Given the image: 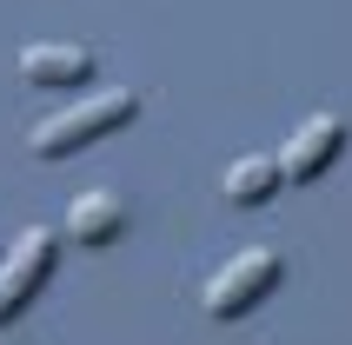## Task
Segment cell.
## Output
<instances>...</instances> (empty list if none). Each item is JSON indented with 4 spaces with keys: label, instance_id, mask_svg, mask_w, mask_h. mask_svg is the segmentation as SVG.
Instances as JSON below:
<instances>
[{
    "label": "cell",
    "instance_id": "7a4b0ae2",
    "mask_svg": "<svg viewBox=\"0 0 352 345\" xmlns=\"http://www.w3.org/2000/svg\"><path fill=\"white\" fill-rule=\"evenodd\" d=\"M54 266H60V246H54L47 226H27L14 246L0 252V326H14L20 312L34 306V292L54 279Z\"/></svg>",
    "mask_w": 352,
    "mask_h": 345
},
{
    "label": "cell",
    "instance_id": "8992f818",
    "mask_svg": "<svg viewBox=\"0 0 352 345\" xmlns=\"http://www.w3.org/2000/svg\"><path fill=\"white\" fill-rule=\"evenodd\" d=\"M120 232H126V199L120 192H107V186H94V192H80L74 206H67V239H80V246H113Z\"/></svg>",
    "mask_w": 352,
    "mask_h": 345
},
{
    "label": "cell",
    "instance_id": "277c9868",
    "mask_svg": "<svg viewBox=\"0 0 352 345\" xmlns=\"http://www.w3.org/2000/svg\"><path fill=\"white\" fill-rule=\"evenodd\" d=\"M339 146H346V120H339V113H313L293 140H286V153H279V172H286L293 186H313L319 172L339 159Z\"/></svg>",
    "mask_w": 352,
    "mask_h": 345
},
{
    "label": "cell",
    "instance_id": "52a82bcc",
    "mask_svg": "<svg viewBox=\"0 0 352 345\" xmlns=\"http://www.w3.org/2000/svg\"><path fill=\"white\" fill-rule=\"evenodd\" d=\"M286 186V172H279V159L266 153H246L226 166V179H219V192H226V206H266L273 192Z\"/></svg>",
    "mask_w": 352,
    "mask_h": 345
},
{
    "label": "cell",
    "instance_id": "5b68a950",
    "mask_svg": "<svg viewBox=\"0 0 352 345\" xmlns=\"http://www.w3.org/2000/svg\"><path fill=\"white\" fill-rule=\"evenodd\" d=\"M20 80H34V87H80V80H94V54L74 47V40H34V47H20Z\"/></svg>",
    "mask_w": 352,
    "mask_h": 345
},
{
    "label": "cell",
    "instance_id": "6da1fadb",
    "mask_svg": "<svg viewBox=\"0 0 352 345\" xmlns=\"http://www.w3.org/2000/svg\"><path fill=\"white\" fill-rule=\"evenodd\" d=\"M133 113H140L133 87H107V93L80 100V107H67V113H47L34 133H27V153L34 159H67V153H80V146H94V140L120 133Z\"/></svg>",
    "mask_w": 352,
    "mask_h": 345
},
{
    "label": "cell",
    "instance_id": "3957f363",
    "mask_svg": "<svg viewBox=\"0 0 352 345\" xmlns=\"http://www.w3.org/2000/svg\"><path fill=\"white\" fill-rule=\"evenodd\" d=\"M279 279H286V259H279L273 246H246L239 259H226V272H213L206 312H213V319H239V312H253Z\"/></svg>",
    "mask_w": 352,
    "mask_h": 345
}]
</instances>
